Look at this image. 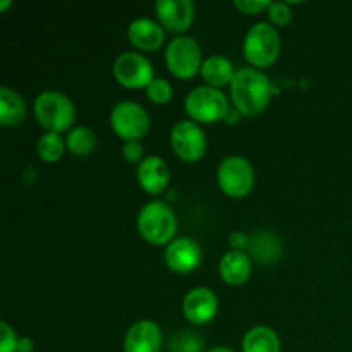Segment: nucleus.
<instances>
[{
	"mask_svg": "<svg viewBox=\"0 0 352 352\" xmlns=\"http://www.w3.org/2000/svg\"><path fill=\"white\" fill-rule=\"evenodd\" d=\"M67 150L76 157H88L96 148V136L89 127H74L65 136Z\"/></svg>",
	"mask_w": 352,
	"mask_h": 352,
	"instance_id": "obj_22",
	"label": "nucleus"
},
{
	"mask_svg": "<svg viewBox=\"0 0 352 352\" xmlns=\"http://www.w3.org/2000/svg\"><path fill=\"white\" fill-rule=\"evenodd\" d=\"M19 339L9 323H0V352H17Z\"/></svg>",
	"mask_w": 352,
	"mask_h": 352,
	"instance_id": "obj_27",
	"label": "nucleus"
},
{
	"mask_svg": "<svg viewBox=\"0 0 352 352\" xmlns=\"http://www.w3.org/2000/svg\"><path fill=\"white\" fill-rule=\"evenodd\" d=\"M9 6H10L9 0H7V2H2V3H0V10H2V12H3V10H6Z\"/></svg>",
	"mask_w": 352,
	"mask_h": 352,
	"instance_id": "obj_34",
	"label": "nucleus"
},
{
	"mask_svg": "<svg viewBox=\"0 0 352 352\" xmlns=\"http://www.w3.org/2000/svg\"><path fill=\"white\" fill-rule=\"evenodd\" d=\"M170 172L160 157H148L138 165V182L148 195H160L168 184Z\"/></svg>",
	"mask_w": 352,
	"mask_h": 352,
	"instance_id": "obj_16",
	"label": "nucleus"
},
{
	"mask_svg": "<svg viewBox=\"0 0 352 352\" xmlns=\"http://www.w3.org/2000/svg\"><path fill=\"white\" fill-rule=\"evenodd\" d=\"M168 352H201L203 340L192 332H179L170 337L167 344Z\"/></svg>",
	"mask_w": 352,
	"mask_h": 352,
	"instance_id": "obj_24",
	"label": "nucleus"
},
{
	"mask_svg": "<svg viewBox=\"0 0 352 352\" xmlns=\"http://www.w3.org/2000/svg\"><path fill=\"white\" fill-rule=\"evenodd\" d=\"M217 182L229 198H244L254 186V170L243 157H227L217 170Z\"/></svg>",
	"mask_w": 352,
	"mask_h": 352,
	"instance_id": "obj_7",
	"label": "nucleus"
},
{
	"mask_svg": "<svg viewBox=\"0 0 352 352\" xmlns=\"http://www.w3.org/2000/svg\"><path fill=\"white\" fill-rule=\"evenodd\" d=\"M113 133L124 141H140L150 129V116L136 102H120L110 113Z\"/></svg>",
	"mask_w": 352,
	"mask_h": 352,
	"instance_id": "obj_8",
	"label": "nucleus"
},
{
	"mask_svg": "<svg viewBox=\"0 0 352 352\" xmlns=\"http://www.w3.org/2000/svg\"><path fill=\"white\" fill-rule=\"evenodd\" d=\"M201 48L191 36H177L167 45L165 64L179 79H189L201 71Z\"/></svg>",
	"mask_w": 352,
	"mask_h": 352,
	"instance_id": "obj_6",
	"label": "nucleus"
},
{
	"mask_svg": "<svg viewBox=\"0 0 352 352\" xmlns=\"http://www.w3.org/2000/svg\"><path fill=\"white\" fill-rule=\"evenodd\" d=\"M65 148V140L60 136V134H55V133H47L38 140L36 143V151H38V157L45 162H57L60 160L62 155H64Z\"/></svg>",
	"mask_w": 352,
	"mask_h": 352,
	"instance_id": "obj_23",
	"label": "nucleus"
},
{
	"mask_svg": "<svg viewBox=\"0 0 352 352\" xmlns=\"http://www.w3.org/2000/svg\"><path fill=\"white\" fill-rule=\"evenodd\" d=\"M275 88L270 79L261 71L253 67H243L236 71L234 79L230 81V98L234 109L241 112V116L253 117L263 112L270 103Z\"/></svg>",
	"mask_w": 352,
	"mask_h": 352,
	"instance_id": "obj_1",
	"label": "nucleus"
},
{
	"mask_svg": "<svg viewBox=\"0 0 352 352\" xmlns=\"http://www.w3.org/2000/svg\"><path fill=\"white\" fill-rule=\"evenodd\" d=\"M251 237H248L244 232H232L229 236V244L232 251H244L250 248Z\"/></svg>",
	"mask_w": 352,
	"mask_h": 352,
	"instance_id": "obj_30",
	"label": "nucleus"
},
{
	"mask_svg": "<svg viewBox=\"0 0 352 352\" xmlns=\"http://www.w3.org/2000/svg\"><path fill=\"white\" fill-rule=\"evenodd\" d=\"M241 112L237 109H230L229 110V113H227L226 116V119H223V122L226 124H229V126H236V124H239V120H241Z\"/></svg>",
	"mask_w": 352,
	"mask_h": 352,
	"instance_id": "obj_31",
	"label": "nucleus"
},
{
	"mask_svg": "<svg viewBox=\"0 0 352 352\" xmlns=\"http://www.w3.org/2000/svg\"><path fill=\"white\" fill-rule=\"evenodd\" d=\"M206 352H236V351L229 349V347H213V349H210Z\"/></svg>",
	"mask_w": 352,
	"mask_h": 352,
	"instance_id": "obj_33",
	"label": "nucleus"
},
{
	"mask_svg": "<svg viewBox=\"0 0 352 352\" xmlns=\"http://www.w3.org/2000/svg\"><path fill=\"white\" fill-rule=\"evenodd\" d=\"M122 155H124V158L129 162V164H138V162H143L141 160L144 155L143 144H141L140 141H126V144H124V148H122Z\"/></svg>",
	"mask_w": 352,
	"mask_h": 352,
	"instance_id": "obj_29",
	"label": "nucleus"
},
{
	"mask_svg": "<svg viewBox=\"0 0 352 352\" xmlns=\"http://www.w3.org/2000/svg\"><path fill=\"white\" fill-rule=\"evenodd\" d=\"M155 10L162 28L172 33H184L195 21L196 7L191 0H160Z\"/></svg>",
	"mask_w": 352,
	"mask_h": 352,
	"instance_id": "obj_12",
	"label": "nucleus"
},
{
	"mask_svg": "<svg viewBox=\"0 0 352 352\" xmlns=\"http://www.w3.org/2000/svg\"><path fill=\"white\" fill-rule=\"evenodd\" d=\"M127 36L133 47L143 52H153L164 45L165 31L162 24L155 23L150 17H140L129 24Z\"/></svg>",
	"mask_w": 352,
	"mask_h": 352,
	"instance_id": "obj_15",
	"label": "nucleus"
},
{
	"mask_svg": "<svg viewBox=\"0 0 352 352\" xmlns=\"http://www.w3.org/2000/svg\"><path fill=\"white\" fill-rule=\"evenodd\" d=\"M164 336L157 323L141 320L131 325L124 339V352H160Z\"/></svg>",
	"mask_w": 352,
	"mask_h": 352,
	"instance_id": "obj_14",
	"label": "nucleus"
},
{
	"mask_svg": "<svg viewBox=\"0 0 352 352\" xmlns=\"http://www.w3.org/2000/svg\"><path fill=\"white\" fill-rule=\"evenodd\" d=\"M174 153L184 162H198L206 153V136L195 120H181L170 133Z\"/></svg>",
	"mask_w": 352,
	"mask_h": 352,
	"instance_id": "obj_10",
	"label": "nucleus"
},
{
	"mask_svg": "<svg viewBox=\"0 0 352 352\" xmlns=\"http://www.w3.org/2000/svg\"><path fill=\"white\" fill-rule=\"evenodd\" d=\"M220 277L229 285H243L251 277V258L244 251L226 253L219 265Z\"/></svg>",
	"mask_w": 352,
	"mask_h": 352,
	"instance_id": "obj_17",
	"label": "nucleus"
},
{
	"mask_svg": "<svg viewBox=\"0 0 352 352\" xmlns=\"http://www.w3.org/2000/svg\"><path fill=\"white\" fill-rule=\"evenodd\" d=\"M34 117L48 133L60 134L74 124V103L60 91H45L34 100Z\"/></svg>",
	"mask_w": 352,
	"mask_h": 352,
	"instance_id": "obj_2",
	"label": "nucleus"
},
{
	"mask_svg": "<svg viewBox=\"0 0 352 352\" xmlns=\"http://www.w3.org/2000/svg\"><path fill=\"white\" fill-rule=\"evenodd\" d=\"M26 119V103L23 96L10 88H0V122L6 127L23 124Z\"/></svg>",
	"mask_w": 352,
	"mask_h": 352,
	"instance_id": "obj_19",
	"label": "nucleus"
},
{
	"mask_svg": "<svg viewBox=\"0 0 352 352\" xmlns=\"http://www.w3.org/2000/svg\"><path fill=\"white\" fill-rule=\"evenodd\" d=\"M268 12V19L275 24V26H287L292 21V10L287 3L284 2H272Z\"/></svg>",
	"mask_w": 352,
	"mask_h": 352,
	"instance_id": "obj_26",
	"label": "nucleus"
},
{
	"mask_svg": "<svg viewBox=\"0 0 352 352\" xmlns=\"http://www.w3.org/2000/svg\"><path fill=\"white\" fill-rule=\"evenodd\" d=\"M184 316L192 325H205L212 322L219 311V299L215 292L206 287H196L186 294L182 302Z\"/></svg>",
	"mask_w": 352,
	"mask_h": 352,
	"instance_id": "obj_13",
	"label": "nucleus"
},
{
	"mask_svg": "<svg viewBox=\"0 0 352 352\" xmlns=\"http://www.w3.org/2000/svg\"><path fill=\"white\" fill-rule=\"evenodd\" d=\"M17 352H33V340L28 339V337H24V339H19Z\"/></svg>",
	"mask_w": 352,
	"mask_h": 352,
	"instance_id": "obj_32",
	"label": "nucleus"
},
{
	"mask_svg": "<svg viewBox=\"0 0 352 352\" xmlns=\"http://www.w3.org/2000/svg\"><path fill=\"white\" fill-rule=\"evenodd\" d=\"M272 2H268V0H236V2H234V7H236L237 10H241L243 14H250V16L268 10Z\"/></svg>",
	"mask_w": 352,
	"mask_h": 352,
	"instance_id": "obj_28",
	"label": "nucleus"
},
{
	"mask_svg": "<svg viewBox=\"0 0 352 352\" xmlns=\"http://www.w3.org/2000/svg\"><path fill=\"white\" fill-rule=\"evenodd\" d=\"M146 95L153 103H157V105H164V103H168L172 100V96H174V89H172V85L167 81V79L155 78L153 81L148 85Z\"/></svg>",
	"mask_w": 352,
	"mask_h": 352,
	"instance_id": "obj_25",
	"label": "nucleus"
},
{
	"mask_svg": "<svg viewBox=\"0 0 352 352\" xmlns=\"http://www.w3.org/2000/svg\"><path fill=\"white\" fill-rule=\"evenodd\" d=\"M201 248L189 237L174 239L165 250V261L168 268L179 275H188L195 272L201 263Z\"/></svg>",
	"mask_w": 352,
	"mask_h": 352,
	"instance_id": "obj_11",
	"label": "nucleus"
},
{
	"mask_svg": "<svg viewBox=\"0 0 352 352\" xmlns=\"http://www.w3.org/2000/svg\"><path fill=\"white\" fill-rule=\"evenodd\" d=\"M201 76L212 88H222V86L230 85L234 79V67L229 58L222 55H212L206 58L201 65Z\"/></svg>",
	"mask_w": 352,
	"mask_h": 352,
	"instance_id": "obj_20",
	"label": "nucleus"
},
{
	"mask_svg": "<svg viewBox=\"0 0 352 352\" xmlns=\"http://www.w3.org/2000/svg\"><path fill=\"white\" fill-rule=\"evenodd\" d=\"M138 230L141 237L155 246H164L174 237L177 220L174 212L162 201H151L141 208L138 215Z\"/></svg>",
	"mask_w": 352,
	"mask_h": 352,
	"instance_id": "obj_3",
	"label": "nucleus"
},
{
	"mask_svg": "<svg viewBox=\"0 0 352 352\" xmlns=\"http://www.w3.org/2000/svg\"><path fill=\"white\" fill-rule=\"evenodd\" d=\"M113 76L124 88H148L153 81V65L144 55L136 52L120 54L113 62Z\"/></svg>",
	"mask_w": 352,
	"mask_h": 352,
	"instance_id": "obj_9",
	"label": "nucleus"
},
{
	"mask_svg": "<svg viewBox=\"0 0 352 352\" xmlns=\"http://www.w3.org/2000/svg\"><path fill=\"white\" fill-rule=\"evenodd\" d=\"M186 113L189 119L201 124H213L226 119L230 105L227 96L219 88L198 86L186 96Z\"/></svg>",
	"mask_w": 352,
	"mask_h": 352,
	"instance_id": "obj_4",
	"label": "nucleus"
},
{
	"mask_svg": "<svg viewBox=\"0 0 352 352\" xmlns=\"http://www.w3.org/2000/svg\"><path fill=\"white\" fill-rule=\"evenodd\" d=\"M244 57L253 67H270L280 54V36L268 23H258L244 38Z\"/></svg>",
	"mask_w": 352,
	"mask_h": 352,
	"instance_id": "obj_5",
	"label": "nucleus"
},
{
	"mask_svg": "<svg viewBox=\"0 0 352 352\" xmlns=\"http://www.w3.org/2000/svg\"><path fill=\"white\" fill-rule=\"evenodd\" d=\"M243 352H280V340L270 327H253L244 336Z\"/></svg>",
	"mask_w": 352,
	"mask_h": 352,
	"instance_id": "obj_21",
	"label": "nucleus"
},
{
	"mask_svg": "<svg viewBox=\"0 0 352 352\" xmlns=\"http://www.w3.org/2000/svg\"><path fill=\"white\" fill-rule=\"evenodd\" d=\"M248 251L251 253V258H254L260 263L272 265L280 260L282 243L274 232L260 230V232H254V236L251 237Z\"/></svg>",
	"mask_w": 352,
	"mask_h": 352,
	"instance_id": "obj_18",
	"label": "nucleus"
}]
</instances>
